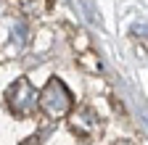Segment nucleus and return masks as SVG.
<instances>
[{
  "mask_svg": "<svg viewBox=\"0 0 148 145\" xmlns=\"http://www.w3.org/2000/svg\"><path fill=\"white\" fill-rule=\"evenodd\" d=\"M37 103L45 108V114H50V116H64L69 108H71V93L66 90V84L61 79H50L45 84V90L40 93V100H37Z\"/></svg>",
  "mask_w": 148,
  "mask_h": 145,
  "instance_id": "obj_1",
  "label": "nucleus"
},
{
  "mask_svg": "<svg viewBox=\"0 0 148 145\" xmlns=\"http://www.w3.org/2000/svg\"><path fill=\"white\" fill-rule=\"evenodd\" d=\"M37 100H40V95L34 93V87L24 77L16 79L13 87L8 90V103H11V111L13 114H29V111H34Z\"/></svg>",
  "mask_w": 148,
  "mask_h": 145,
  "instance_id": "obj_2",
  "label": "nucleus"
},
{
  "mask_svg": "<svg viewBox=\"0 0 148 145\" xmlns=\"http://www.w3.org/2000/svg\"><path fill=\"white\" fill-rule=\"evenodd\" d=\"M11 32H13V42H16L18 48H21V45L29 40V34H27V24H24V21H16Z\"/></svg>",
  "mask_w": 148,
  "mask_h": 145,
  "instance_id": "obj_3",
  "label": "nucleus"
},
{
  "mask_svg": "<svg viewBox=\"0 0 148 145\" xmlns=\"http://www.w3.org/2000/svg\"><path fill=\"white\" fill-rule=\"evenodd\" d=\"M18 145H40V140H37V137H27L24 142H18Z\"/></svg>",
  "mask_w": 148,
  "mask_h": 145,
  "instance_id": "obj_4",
  "label": "nucleus"
},
{
  "mask_svg": "<svg viewBox=\"0 0 148 145\" xmlns=\"http://www.w3.org/2000/svg\"><path fill=\"white\" fill-rule=\"evenodd\" d=\"M122 145H127V142H122Z\"/></svg>",
  "mask_w": 148,
  "mask_h": 145,
  "instance_id": "obj_5",
  "label": "nucleus"
}]
</instances>
